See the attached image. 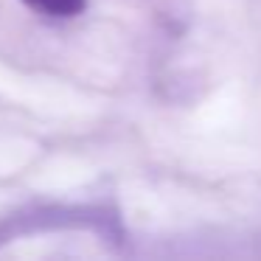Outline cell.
Returning <instances> with one entry per match:
<instances>
[{"label":"cell","mask_w":261,"mask_h":261,"mask_svg":"<svg viewBox=\"0 0 261 261\" xmlns=\"http://www.w3.org/2000/svg\"><path fill=\"white\" fill-rule=\"evenodd\" d=\"M31 12H40L45 17H79L82 12L87 9V0H23Z\"/></svg>","instance_id":"1"}]
</instances>
